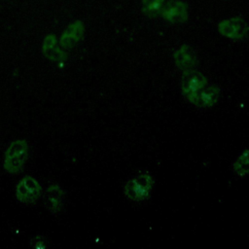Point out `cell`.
I'll list each match as a JSON object with an SVG mask.
<instances>
[{"instance_id": "1", "label": "cell", "mask_w": 249, "mask_h": 249, "mask_svg": "<svg viewBox=\"0 0 249 249\" xmlns=\"http://www.w3.org/2000/svg\"><path fill=\"white\" fill-rule=\"evenodd\" d=\"M28 155L27 142L22 139L13 141L8 147L4 158V168L12 174L19 173L23 168Z\"/></svg>"}, {"instance_id": "2", "label": "cell", "mask_w": 249, "mask_h": 249, "mask_svg": "<svg viewBox=\"0 0 249 249\" xmlns=\"http://www.w3.org/2000/svg\"><path fill=\"white\" fill-rule=\"evenodd\" d=\"M153 184V178L148 173H141L125 183L124 196L131 201L144 200L149 197Z\"/></svg>"}, {"instance_id": "3", "label": "cell", "mask_w": 249, "mask_h": 249, "mask_svg": "<svg viewBox=\"0 0 249 249\" xmlns=\"http://www.w3.org/2000/svg\"><path fill=\"white\" fill-rule=\"evenodd\" d=\"M41 193L42 189L39 182L31 176H24L16 187V196L23 204L34 203Z\"/></svg>"}, {"instance_id": "4", "label": "cell", "mask_w": 249, "mask_h": 249, "mask_svg": "<svg viewBox=\"0 0 249 249\" xmlns=\"http://www.w3.org/2000/svg\"><path fill=\"white\" fill-rule=\"evenodd\" d=\"M206 83L207 82L205 77L199 72L195 70L185 71V74L183 75L181 81V88L186 99H188L196 91L204 88L206 86Z\"/></svg>"}, {"instance_id": "5", "label": "cell", "mask_w": 249, "mask_h": 249, "mask_svg": "<svg viewBox=\"0 0 249 249\" xmlns=\"http://www.w3.org/2000/svg\"><path fill=\"white\" fill-rule=\"evenodd\" d=\"M64 198H65V196H64L63 189L57 184H53L49 186L46 190V194L44 196V203L46 208L53 215H57L63 209Z\"/></svg>"}, {"instance_id": "6", "label": "cell", "mask_w": 249, "mask_h": 249, "mask_svg": "<svg viewBox=\"0 0 249 249\" xmlns=\"http://www.w3.org/2000/svg\"><path fill=\"white\" fill-rule=\"evenodd\" d=\"M219 30L221 34L231 39L242 38L248 31L247 23L240 18L226 19L220 22Z\"/></svg>"}, {"instance_id": "7", "label": "cell", "mask_w": 249, "mask_h": 249, "mask_svg": "<svg viewBox=\"0 0 249 249\" xmlns=\"http://www.w3.org/2000/svg\"><path fill=\"white\" fill-rule=\"evenodd\" d=\"M219 95V89L217 87H204L187 100L192 102L197 107H209L216 103Z\"/></svg>"}, {"instance_id": "8", "label": "cell", "mask_w": 249, "mask_h": 249, "mask_svg": "<svg viewBox=\"0 0 249 249\" xmlns=\"http://www.w3.org/2000/svg\"><path fill=\"white\" fill-rule=\"evenodd\" d=\"M84 24L81 21H75L68 25L60 37V46L62 49L72 48L84 35Z\"/></svg>"}, {"instance_id": "9", "label": "cell", "mask_w": 249, "mask_h": 249, "mask_svg": "<svg viewBox=\"0 0 249 249\" xmlns=\"http://www.w3.org/2000/svg\"><path fill=\"white\" fill-rule=\"evenodd\" d=\"M162 10V17L172 22H184L188 18L187 7L181 1H171Z\"/></svg>"}, {"instance_id": "10", "label": "cell", "mask_w": 249, "mask_h": 249, "mask_svg": "<svg viewBox=\"0 0 249 249\" xmlns=\"http://www.w3.org/2000/svg\"><path fill=\"white\" fill-rule=\"evenodd\" d=\"M175 62L184 71L193 70L196 63V58L193 51L186 45L182 46L174 55Z\"/></svg>"}, {"instance_id": "11", "label": "cell", "mask_w": 249, "mask_h": 249, "mask_svg": "<svg viewBox=\"0 0 249 249\" xmlns=\"http://www.w3.org/2000/svg\"><path fill=\"white\" fill-rule=\"evenodd\" d=\"M43 52L45 55L53 61L61 62L66 57L63 51L57 46L56 38L53 35H49L45 38L43 43Z\"/></svg>"}, {"instance_id": "12", "label": "cell", "mask_w": 249, "mask_h": 249, "mask_svg": "<svg viewBox=\"0 0 249 249\" xmlns=\"http://www.w3.org/2000/svg\"><path fill=\"white\" fill-rule=\"evenodd\" d=\"M232 169L237 175H245L249 173V150L244 151L238 159L233 162Z\"/></svg>"}, {"instance_id": "13", "label": "cell", "mask_w": 249, "mask_h": 249, "mask_svg": "<svg viewBox=\"0 0 249 249\" xmlns=\"http://www.w3.org/2000/svg\"><path fill=\"white\" fill-rule=\"evenodd\" d=\"M164 0H143V12L149 17H157L163 9Z\"/></svg>"}, {"instance_id": "14", "label": "cell", "mask_w": 249, "mask_h": 249, "mask_svg": "<svg viewBox=\"0 0 249 249\" xmlns=\"http://www.w3.org/2000/svg\"><path fill=\"white\" fill-rule=\"evenodd\" d=\"M30 246H32L33 248L44 249V248L48 247V240L43 235H36L34 238H32L30 240Z\"/></svg>"}]
</instances>
